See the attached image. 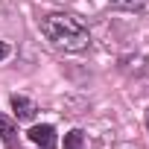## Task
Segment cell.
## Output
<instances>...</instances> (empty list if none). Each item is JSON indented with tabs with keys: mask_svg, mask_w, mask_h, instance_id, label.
Here are the masks:
<instances>
[{
	"mask_svg": "<svg viewBox=\"0 0 149 149\" xmlns=\"http://www.w3.org/2000/svg\"><path fill=\"white\" fill-rule=\"evenodd\" d=\"M41 32L47 35V41L64 53H82L91 47V32L85 24H79L73 15L64 12H50L41 18Z\"/></svg>",
	"mask_w": 149,
	"mask_h": 149,
	"instance_id": "1",
	"label": "cell"
},
{
	"mask_svg": "<svg viewBox=\"0 0 149 149\" xmlns=\"http://www.w3.org/2000/svg\"><path fill=\"white\" fill-rule=\"evenodd\" d=\"M29 140H32L35 146H41V149H56V143H58V140H56V129L47 126V123H44V126H32V129H29Z\"/></svg>",
	"mask_w": 149,
	"mask_h": 149,
	"instance_id": "2",
	"label": "cell"
},
{
	"mask_svg": "<svg viewBox=\"0 0 149 149\" xmlns=\"http://www.w3.org/2000/svg\"><path fill=\"white\" fill-rule=\"evenodd\" d=\"M12 111H15V117H18V120L29 123V120H35V114H38V105H35L29 97H21V94H15V97H12Z\"/></svg>",
	"mask_w": 149,
	"mask_h": 149,
	"instance_id": "3",
	"label": "cell"
},
{
	"mask_svg": "<svg viewBox=\"0 0 149 149\" xmlns=\"http://www.w3.org/2000/svg\"><path fill=\"white\" fill-rule=\"evenodd\" d=\"M0 137H3L6 146H15V140H18V129H15V123H12L9 117H3V114H0Z\"/></svg>",
	"mask_w": 149,
	"mask_h": 149,
	"instance_id": "4",
	"label": "cell"
},
{
	"mask_svg": "<svg viewBox=\"0 0 149 149\" xmlns=\"http://www.w3.org/2000/svg\"><path fill=\"white\" fill-rule=\"evenodd\" d=\"M82 146H85V134L79 129H73V132L64 134V149H82Z\"/></svg>",
	"mask_w": 149,
	"mask_h": 149,
	"instance_id": "5",
	"label": "cell"
},
{
	"mask_svg": "<svg viewBox=\"0 0 149 149\" xmlns=\"http://www.w3.org/2000/svg\"><path fill=\"white\" fill-rule=\"evenodd\" d=\"M108 3L114 6V9H129V12H137V9H143L149 0H108Z\"/></svg>",
	"mask_w": 149,
	"mask_h": 149,
	"instance_id": "6",
	"label": "cell"
},
{
	"mask_svg": "<svg viewBox=\"0 0 149 149\" xmlns=\"http://www.w3.org/2000/svg\"><path fill=\"white\" fill-rule=\"evenodd\" d=\"M9 53H12V47H9L6 41H0V61H3V58H9Z\"/></svg>",
	"mask_w": 149,
	"mask_h": 149,
	"instance_id": "7",
	"label": "cell"
},
{
	"mask_svg": "<svg viewBox=\"0 0 149 149\" xmlns=\"http://www.w3.org/2000/svg\"><path fill=\"white\" fill-rule=\"evenodd\" d=\"M146 129H149V114H146Z\"/></svg>",
	"mask_w": 149,
	"mask_h": 149,
	"instance_id": "8",
	"label": "cell"
}]
</instances>
